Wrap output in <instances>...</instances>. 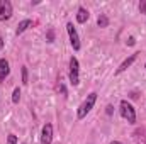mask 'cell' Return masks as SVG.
<instances>
[{
    "label": "cell",
    "instance_id": "obj_19",
    "mask_svg": "<svg viewBox=\"0 0 146 144\" xmlns=\"http://www.w3.org/2000/svg\"><path fill=\"white\" fill-rule=\"evenodd\" d=\"M3 44H5V42H3V39H2V36H0V51L3 49Z\"/></svg>",
    "mask_w": 146,
    "mask_h": 144
},
{
    "label": "cell",
    "instance_id": "obj_14",
    "mask_svg": "<svg viewBox=\"0 0 146 144\" xmlns=\"http://www.w3.org/2000/svg\"><path fill=\"white\" fill-rule=\"evenodd\" d=\"M46 37H48V42H53V41H54V31H53V29H49V31H48V34H46Z\"/></svg>",
    "mask_w": 146,
    "mask_h": 144
},
{
    "label": "cell",
    "instance_id": "obj_21",
    "mask_svg": "<svg viewBox=\"0 0 146 144\" xmlns=\"http://www.w3.org/2000/svg\"><path fill=\"white\" fill-rule=\"evenodd\" d=\"M22 144H26V143H22Z\"/></svg>",
    "mask_w": 146,
    "mask_h": 144
},
{
    "label": "cell",
    "instance_id": "obj_7",
    "mask_svg": "<svg viewBox=\"0 0 146 144\" xmlns=\"http://www.w3.org/2000/svg\"><path fill=\"white\" fill-rule=\"evenodd\" d=\"M138 54H139V53H134V54H131L129 58H126V59H124V61H122V63L119 65V68L115 70V75H121L122 71H126V70H127V68H129V66H131V65H133L134 61H136Z\"/></svg>",
    "mask_w": 146,
    "mask_h": 144
},
{
    "label": "cell",
    "instance_id": "obj_5",
    "mask_svg": "<svg viewBox=\"0 0 146 144\" xmlns=\"http://www.w3.org/2000/svg\"><path fill=\"white\" fill-rule=\"evenodd\" d=\"M12 17V3L9 0H0V20L5 22Z\"/></svg>",
    "mask_w": 146,
    "mask_h": 144
},
{
    "label": "cell",
    "instance_id": "obj_13",
    "mask_svg": "<svg viewBox=\"0 0 146 144\" xmlns=\"http://www.w3.org/2000/svg\"><path fill=\"white\" fill-rule=\"evenodd\" d=\"M21 73H22V83L27 85V83H29V78H27V68L22 66V68H21Z\"/></svg>",
    "mask_w": 146,
    "mask_h": 144
},
{
    "label": "cell",
    "instance_id": "obj_12",
    "mask_svg": "<svg viewBox=\"0 0 146 144\" xmlns=\"http://www.w3.org/2000/svg\"><path fill=\"white\" fill-rule=\"evenodd\" d=\"M19 100H21V88L17 87V88H14V92H12V102H14V104H19Z\"/></svg>",
    "mask_w": 146,
    "mask_h": 144
},
{
    "label": "cell",
    "instance_id": "obj_6",
    "mask_svg": "<svg viewBox=\"0 0 146 144\" xmlns=\"http://www.w3.org/2000/svg\"><path fill=\"white\" fill-rule=\"evenodd\" d=\"M53 143V126L44 124L41 131V144H51Z\"/></svg>",
    "mask_w": 146,
    "mask_h": 144
},
{
    "label": "cell",
    "instance_id": "obj_18",
    "mask_svg": "<svg viewBox=\"0 0 146 144\" xmlns=\"http://www.w3.org/2000/svg\"><path fill=\"white\" fill-rule=\"evenodd\" d=\"M106 112H107V114H112V112H114V107H112V105H107V110H106Z\"/></svg>",
    "mask_w": 146,
    "mask_h": 144
},
{
    "label": "cell",
    "instance_id": "obj_1",
    "mask_svg": "<svg viewBox=\"0 0 146 144\" xmlns=\"http://www.w3.org/2000/svg\"><path fill=\"white\" fill-rule=\"evenodd\" d=\"M95 102H97V93H95V92L88 93V95H87V98L82 102V105L76 108V117H78L80 120H82V119H85V117H87V114H90V110L94 108Z\"/></svg>",
    "mask_w": 146,
    "mask_h": 144
},
{
    "label": "cell",
    "instance_id": "obj_16",
    "mask_svg": "<svg viewBox=\"0 0 146 144\" xmlns=\"http://www.w3.org/2000/svg\"><path fill=\"white\" fill-rule=\"evenodd\" d=\"M9 144H17V137H15V134H9Z\"/></svg>",
    "mask_w": 146,
    "mask_h": 144
},
{
    "label": "cell",
    "instance_id": "obj_2",
    "mask_svg": "<svg viewBox=\"0 0 146 144\" xmlns=\"http://www.w3.org/2000/svg\"><path fill=\"white\" fill-rule=\"evenodd\" d=\"M119 112H121L122 119H126L129 124H136V110H134V107H133L127 100H121V104H119Z\"/></svg>",
    "mask_w": 146,
    "mask_h": 144
},
{
    "label": "cell",
    "instance_id": "obj_9",
    "mask_svg": "<svg viewBox=\"0 0 146 144\" xmlns=\"http://www.w3.org/2000/svg\"><path fill=\"white\" fill-rule=\"evenodd\" d=\"M88 17H90L88 10H87L85 7H78V10H76V22H80V24H85V22L88 20Z\"/></svg>",
    "mask_w": 146,
    "mask_h": 144
},
{
    "label": "cell",
    "instance_id": "obj_17",
    "mask_svg": "<svg viewBox=\"0 0 146 144\" xmlns=\"http://www.w3.org/2000/svg\"><path fill=\"white\" fill-rule=\"evenodd\" d=\"M139 12H141V14H146V0H143V2L139 3Z\"/></svg>",
    "mask_w": 146,
    "mask_h": 144
},
{
    "label": "cell",
    "instance_id": "obj_20",
    "mask_svg": "<svg viewBox=\"0 0 146 144\" xmlns=\"http://www.w3.org/2000/svg\"><path fill=\"white\" fill-rule=\"evenodd\" d=\"M110 144H122V143H119V141H112Z\"/></svg>",
    "mask_w": 146,
    "mask_h": 144
},
{
    "label": "cell",
    "instance_id": "obj_15",
    "mask_svg": "<svg viewBox=\"0 0 146 144\" xmlns=\"http://www.w3.org/2000/svg\"><path fill=\"white\" fill-rule=\"evenodd\" d=\"M126 44H127V46H134V44H136V39H134V36H129V37H127Z\"/></svg>",
    "mask_w": 146,
    "mask_h": 144
},
{
    "label": "cell",
    "instance_id": "obj_3",
    "mask_svg": "<svg viewBox=\"0 0 146 144\" xmlns=\"http://www.w3.org/2000/svg\"><path fill=\"white\" fill-rule=\"evenodd\" d=\"M78 71H80V63H78V59L75 58V56H72L70 58V83H72L73 87H78L80 85V75H78Z\"/></svg>",
    "mask_w": 146,
    "mask_h": 144
},
{
    "label": "cell",
    "instance_id": "obj_4",
    "mask_svg": "<svg viewBox=\"0 0 146 144\" xmlns=\"http://www.w3.org/2000/svg\"><path fill=\"white\" fill-rule=\"evenodd\" d=\"M66 31H68V36H70V44H72V48L75 49V51H80V48H82L80 37H78V32H76V29L73 27L72 22L66 24Z\"/></svg>",
    "mask_w": 146,
    "mask_h": 144
},
{
    "label": "cell",
    "instance_id": "obj_8",
    "mask_svg": "<svg viewBox=\"0 0 146 144\" xmlns=\"http://www.w3.org/2000/svg\"><path fill=\"white\" fill-rule=\"evenodd\" d=\"M10 73V65L5 58H0V81H5V78Z\"/></svg>",
    "mask_w": 146,
    "mask_h": 144
},
{
    "label": "cell",
    "instance_id": "obj_10",
    "mask_svg": "<svg viewBox=\"0 0 146 144\" xmlns=\"http://www.w3.org/2000/svg\"><path fill=\"white\" fill-rule=\"evenodd\" d=\"M29 27H33V20H29V19H26V20H22V22H19V26H17V29H15V34L17 36H21L24 31H27Z\"/></svg>",
    "mask_w": 146,
    "mask_h": 144
},
{
    "label": "cell",
    "instance_id": "obj_11",
    "mask_svg": "<svg viewBox=\"0 0 146 144\" xmlns=\"http://www.w3.org/2000/svg\"><path fill=\"white\" fill-rule=\"evenodd\" d=\"M97 26H99V27H102V29H104V27H107V26H109V17H107L106 14H100V15H99V19H97Z\"/></svg>",
    "mask_w": 146,
    "mask_h": 144
},
{
    "label": "cell",
    "instance_id": "obj_22",
    "mask_svg": "<svg viewBox=\"0 0 146 144\" xmlns=\"http://www.w3.org/2000/svg\"><path fill=\"white\" fill-rule=\"evenodd\" d=\"M145 68H146V65H145Z\"/></svg>",
    "mask_w": 146,
    "mask_h": 144
}]
</instances>
